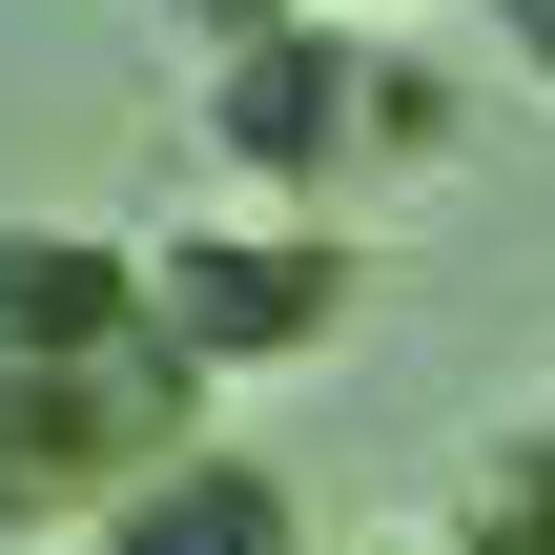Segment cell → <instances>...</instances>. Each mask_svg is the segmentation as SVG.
I'll return each instance as SVG.
<instances>
[{
	"label": "cell",
	"instance_id": "6da1fadb",
	"mask_svg": "<svg viewBox=\"0 0 555 555\" xmlns=\"http://www.w3.org/2000/svg\"><path fill=\"white\" fill-rule=\"evenodd\" d=\"M206 433V350L165 330V288L82 227H0V535L124 515L144 474H185Z\"/></svg>",
	"mask_w": 555,
	"mask_h": 555
},
{
	"label": "cell",
	"instance_id": "7a4b0ae2",
	"mask_svg": "<svg viewBox=\"0 0 555 555\" xmlns=\"http://www.w3.org/2000/svg\"><path fill=\"white\" fill-rule=\"evenodd\" d=\"M144 288H165V330H185L206 371H268V350H309V330L350 309V247H330V227H165Z\"/></svg>",
	"mask_w": 555,
	"mask_h": 555
},
{
	"label": "cell",
	"instance_id": "3957f363",
	"mask_svg": "<svg viewBox=\"0 0 555 555\" xmlns=\"http://www.w3.org/2000/svg\"><path fill=\"white\" fill-rule=\"evenodd\" d=\"M206 144L247 165V185H330L350 144H371V41H330V21H247L227 41V82H206Z\"/></svg>",
	"mask_w": 555,
	"mask_h": 555
},
{
	"label": "cell",
	"instance_id": "277c9868",
	"mask_svg": "<svg viewBox=\"0 0 555 555\" xmlns=\"http://www.w3.org/2000/svg\"><path fill=\"white\" fill-rule=\"evenodd\" d=\"M103 555H288V494L227 474V453H185V474H144V494L103 515Z\"/></svg>",
	"mask_w": 555,
	"mask_h": 555
},
{
	"label": "cell",
	"instance_id": "5b68a950",
	"mask_svg": "<svg viewBox=\"0 0 555 555\" xmlns=\"http://www.w3.org/2000/svg\"><path fill=\"white\" fill-rule=\"evenodd\" d=\"M453 555H555V433L474 453V515H453Z\"/></svg>",
	"mask_w": 555,
	"mask_h": 555
},
{
	"label": "cell",
	"instance_id": "8992f818",
	"mask_svg": "<svg viewBox=\"0 0 555 555\" xmlns=\"http://www.w3.org/2000/svg\"><path fill=\"white\" fill-rule=\"evenodd\" d=\"M494 62H515V82L555 103V0H494Z\"/></svg>",
	"mask_w": 555,
	"mask_h": 555
},
{
	"label": "cell",
	"instance_id": "52a82bcc",
	"mask_svg": "<svg viewBox=\"0 0 555 555\" xmlns=\"http://www.w3.org/2000/svg\"><path fill=\"white\" fill-rule=\"evenodd\" d=\"M535 433H555V412H535Z\"/></svg>",
	"mask_w": 555,
	"mask_h": 555
}]
</instances>
